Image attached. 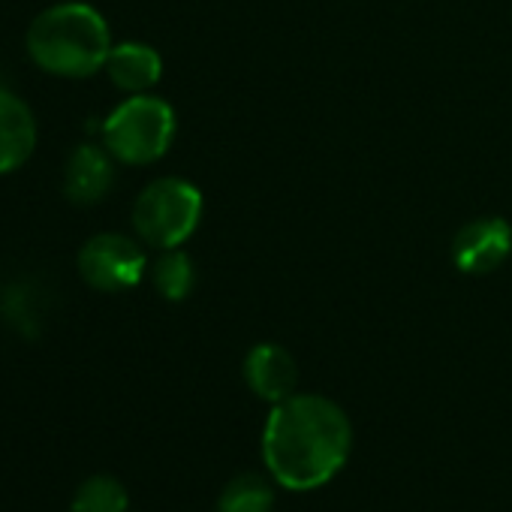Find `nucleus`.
Masks as SVG:
<instances>
[{
	"instance_id": "f257e3e1",
	"label": "nucleus",
	"mask_w": 512,
	"mask_h": 512,
	"mask_svg": "<svg viewBox=\"0 0 512 512\" xmlns=\"http://www.w3.org/2000/svg\"><path fill=\"white\" fill-rule=\"evenodd\" d=\"M353 449L347 413L323 395H290L272 404L263 428L269 476L290 491H314L332 482Z\"/></svg>"
},
{
	"instance_id": "f03ea898",
	"label": "nucleus",
	"mask_w": 512,
	"mask_h": 512,
	"mask_svg": "<svg viewBox=\"0 0 512 512\" xmlns=\"http://www.w3.org/2000/svg\"><path fill=\"white\" fill-rule=\"evenodd\" d=\"M31 61L64 79H85L106 67L112 37L106 19L88 4H58L40 13L28 31Z\"/></svg>"
},
{
	"instance_id": "7ed1b4c3",
	"label": "nucleus",
	"mask_w": 512,
	"mask_h": 512,
	"mask_svg": "<svg viewBox=\"0 0 512 512\" xmlns=\"http://www.w3.org/2000/svg\"><path fill=\"white\" fill-rule=\"evenodd\" d=\"M175 139V112L166 100L133 94L103 124V145L130 166L160 160Z\"/></svg>"
},
{
	"instance_id": "20e7f679",
	"label": "nucleus",
	"mask_w": 512,
	"mask_h": 512,
	"mask_svg": "<svg viewBox=\"0 0 512 512\" xmlns=\"http://www.w3.org/2000/svg\"><path fill=\"white\" fill-rule=\"evenodd\" d=\"M202 217V193L184 178H157L151 181L136 205H133V226L142 241L172 250L184 244Z\"/></svg>"
},
{
	"instance_id": "39448f33",
	"label": "nucleus",
	"mask_w": 512,
	"mask_h": 512,
	"mask_svg": "<svg viewBox=\"0 0 512 512\" xmlns=\"http://www.w3.org/2000/svg\"><path fill=\"white\" fill-rule=\"evenodd\" d=\"M79 275L100 293H121L142 281L145 253L142 247L118 232H103L85 241L79 250Z\"/></svg>"
},
{
	"instance_id": "423d86ee",
	"label": "nucleus",
	"mask_w": 512,
	"mask_h": 512,
	"mask_svg": "<svg viewBox=\"0 0 512 512\" xmlns=\"http://www.w3.org/2000/svg\"><path fill=\"white\" fill-rule=\"evenodd\" d=\"M512 253V226L503 217H476L452 238V263L461 275H488Z\"/></svg>"
},
{
	"instance_id": "0eeeda50",
	"label": "nucleus",
	"mask_w": 512,
	"mask_h": 512,
	"mask_svg": "<svg viewBox=\"0 0 512 512\" xmlns=\"http://www.w3.org/2000/svg\"><path fill=\"white\" fill-rule=\"evenodd\" d=\"M244 383L256 398L281 404L290 395H296V383H299L296 359L281 344H256L244 356Z\"/></svg>"
},
{
	"instance_id": "6e6552de",
	"label": "nucleus",
	"mask_w": 512,
	"mask_h": 512,
	"mask_svg": "<svg viewBox=\"0 0 512 512\" xmlns=\"http://www.w3.org/2000/svg\"><path fill=\"white\" fill-rule=\"evenodd\" d=\"M37 148L34 112L13 91L0 88V175L16 172Z\"/></svg>"
},
{
	"instance_id": "1a4fd4ad",
	"label": "nucleus",
	"mask_w": 512,
	"mask_h": 512,
	"mask_svg": "<svg viewBox=\"0 0 512 512\" xmlns=\"http://www.w3.org/2000/svg\"><path fill=\"white\" fill-rule=\"evenodd\" d=\"M112 181H115V169H112L109 151H103L97 145H79L70 154L64 187L73 202H79V205L100 202L109 193Z\"/></svg>"
},
{
	"instance_id": "9d476101",
	"label": "nucleus",
	"mask_w": 512,
	"mask_h": 512,
	"mask_svg": "<svg viewBox=\"0 0 512 512\" xmlns=\"http://www.w3.org/2000/svg\"><path fill=\"white\" fill-rule=\"evenodd\" d=\"M109 79L121 88V91H130V94H145L148 88H154L160 82V73H163V61L160 55L145 46V43H121V46H112L109 58H106V67Z\"/></svg>"
},
{
	"instance_id": "9b49d317",
	"label": "nucleus",
	"mask_w": 512,
	"mask_h": 512,
	"mask_svg": "<svg viewBox=\"0 0 512 512\" xmlns=\"http://www.w3.org/2000/svg\"><path fill=\"white\" fill-rule=\"evenodd\" d=\"M275 488L260 473H238L226 482L217 500V512H272Z\"/></svg>"
},
{
	"instance_id": "f8f14e48",
	"label": "nucleus",
	"mask_w": 512,
	"mask_h": 512,
	"mask_svg": "<svg viewBox=\"0 0 512 512\" xmlns=\"http://www.w3.org/2000/svg\"><path fill=\"white\" fill-rule=\"evenodd\" d=\"M154 290L166 299V302H184L196 284V272H193V260L187 253H181L178 247L166 250L160 260L154 263L151 272Z\"/></svg>"
},
{
	"instance_id": "ddd939ff",
	"label": "nucleus",
	"mask_w": 512,
	"mask_h": 512,
	"mask_svg": "<svg viewBox=\"0 0 512 512\" xmlns=\"http://www.w3.org/2000/svg\"><path fill=\"white\" fill-rule=\"evenodd\" d=\"M127 488L115 476H91L73 494V512H127Z\"/></svg>"
}]
</instances>
